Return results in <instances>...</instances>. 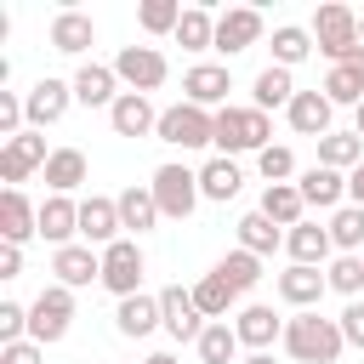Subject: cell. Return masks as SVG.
Here are the masks:
<instances>
[{"instance_id":"obj_1","label":"cell","mask_w":364,"mask_h":364,"mask_svg":"<svg viewBox=\"0 0 364 364\" xmlns=\"http://www.w3.org/2000/svg\"><path fill=\"white\" fill-rule=\"evenodd\" d=\"M341 347H347V336H341L336 318H324V313H296V318H284V353H290L296 364H336Z\"/></svg>"},{"instance_id":"obj_2","label":"cell","mask_w":364,"mask_h":364,"mask_svg":"<svg viewBox=\"0 0 364 364\" xmlns=\"http://www.w3.org/2000/svg\"><path fill=\"white\" fill-rule=\"evenodd\" d=\"M313 46L330 57V68L347 63V57H358V51H364V40H358V11H353V6H318V11H313Z\"/></svg>"},{"instance_id":"obj_3","label":"cell","mask_w":364,"mask_h":364,"mask_svg":"<svg viewBox=\"0 0 364 364\" xmlns=\"http://www.w3.org/2000/svg\"><path fill=\"white\" fill-rule=\"evenodd\" d=\"M267 136H273V125H267L262 108H233V102H228V108L216 114V148H222V154H262Z\"/></svg>"},{"instance_id":"obj_4","label":"cell","mask_w":364,"mask_h":364,"mask_svg":"<svg viewBox=\"0 0 364 364\" xmlns=\"http://www.w3.org/2000/svg\"><path fill=\"white\" fill-rule=\"evenodd\" d=\"M68 324H74V290H68V284H46V290L28 301V341L51 347V341L68 336Z\"/></svg>"},{"instance_id":"obj_5","label":"cell","mask_w":364,"mask_h":364,"mask_svg":"<svg viewBox=\"0 0 364 364\" xmlns=\"http://www.w3.org/2000/svg\"><path fill=\"white\" fill-rule=\"evenodd\" d=\"M159 142L171 148H210L216 142V114L210 108H193V102H176V108H159Z\"/></svg>"},{"instance_id":"obj_6","label":"cell","mask_w":364,"mask_h":364,"mask_svg":"<svg viewBox=\"0 0 364 364\" xmlns=\"http://www.w3.org/2000/svg\"><path fill=\"white\" fill-rule=\"evenodd\" d=\"M148 188H154V199H159V216H171V222H188L193 205L205 199V193H199V171H188V165H159Z\"/></svg>"},{"instance_id":"obj_7","label":"cell","mask_w":364,"mask_h":364,"mask_svg":"<svg viewBox=\"0 0 364 364\" xmlns=\"http://www.w3.org/2000/svg\"><path fill=\"white\" fill-rule=\"evenodd\" d=\"M114 74H119V85L125 91H159L165 85V74H171V63H165V51L159 46H119V57L108 63Z\"/></svg>"},{"instance_id":"obj_8","label":"cell","mask_w":364,"mask_h":364,"mask_svg":"<svg viewBox=\"0 0 364 364\" xmlns=\"http://www.w3.org/2000/svg\"><path fill=\"white\" fill-rule=\"evenodd\" d=\"M142 273H148V262H142V250H136V239H114L108 250H102V284L125 301V296H142Z\"/></svg>"},{"instance_id":"obj_9","label":"cell","mask_w":364,"mask_h":364,"mask_svg":"<svg viewBox=\"0 0 364 364\" xmlns=\"http://www.w3.org/2000/svg\"><path fill=\"white\" fill-rule=\"evenodd\" d=\"M68 102H74V80H34L28 91H23V108H28V131H46V125H57L63 114H68Z\"/></svg>"},{"instance_id":"obj_10","label":"cell","mask_w":364,"mask_h":364,"mask_svg":"<svg viewBox=\"0 0 364 364\" xmlns=\"http://www.w3.org/2000/svg\"><path fill=\"white\" fill-rule=\"evenodd\" d=\"M228 91H233V74H228L222 63H199V68L182 74V102H193V108L222 114V108H228Z\"/></svg>"},{"instance_id":"obj_11","label":"cell","mask_w":364,"mask_h":364,"mask_svg":"<svg viewBox=\"0 0 364 364\" xmlns=\"http://www.w3.org/2000/svg\"><path fill=\"white\" fill-rule=\"evenodd\" d=\"M80 239H85L91 250H108L114 239H125V222H119V199H102V193L80 199Z\"/></svg>"},{"instance_id":"obj_12","label":"cell","mask_w":364,"mask_h":364,"mask_svg":"<svg viewBox=\"0 0 364 364\" xmlns=\"http://www.w3.org/2000/svg\"><path fill=\"white\" fill-rule=\"evenodd\" d=\"M262 40V11L256 6H228V11H216V51L222 57H239V51H250Z\"/></svg>"},{"instance_id":"obj_13","label":"cell","mask_w":364,"mask_h":364,"mask_svg":"<svg viewBox=\"0 0 364 364\" xmlns=\"http://www.w3.org/2000/svg\"><path fill=\"white\" fill-rule=\"evenodd\" d=\"M46 136L40 131H23V136H11L6 148H0V182L6 188H17V182H28V171H46Z\"/></svg>"},{"instance_id":"obj_14","label":"cell","mask_w":364,"mask_h":364,"mask_svg":"<svg viewBox=\"0 0 364 364\" xmlns=\"http://www.w3.org/2000/svg\"><path fill=\"white\" fill-rule=\"evenodd\" d=\"M159 318H165V330L176 341H199L205 336V313L193 307V290H182V284L159 290Z\"/></svg>"},{"instance_id":"obj_15","label":"cell","mask_w":364,"mask_h":364,"mask_svg":"<svg viewBox=\"0 0 364 364\" xmlns=\"http://www.w3.org/2000/svg\"><path fill=\"white\" fill-rule=\"evenodd\" d=\"M330 114H336V102L324 97V91H296L290 97V108H284V119H290V131L296 136H330Z\"/></svg>"},{"instance_id":"obj_16","label":"cell","mask_w":364,"mask_h":364,"mask_svg":"<svg viewBox=\"0 0 364 364\" xmlns=\"http://www.w3.org/2000/svg\"><path fill=\"white\" fill-rule=\"evenodd\" d=\"M40 233V205H28L23 188H6L0 193V239L6 245H28Z\"/></svg>"},{"instance_id":"obj_17","label":"cell","mask_w":364,"mask_h":364,"mask_svg":"<svg viewBox=\"0 0 364 364\" xmlns=\"http://www.w3.org/2000/svg\"><path fill=\"white\" fill-rule=\"evenodd\" d=\"M324 290H330V279H324L318 267H301V262H290V267L279 273V301H290V307H301V313H318Z\"/></svg>"},{"instance_id":"obj_18","label":"cell","mask_w":364,"mask_h":364,"mask_svg":"<svg viewBox=\"0 0 364 364\" xmlns=\"http://www.w3.org/2000/svg\"><path fill=\"white\" fill-rule=\"evenodd\" d=\"M233 330H239V347H250V353H267L273 341H284V318H279L273 307H262V301H250V307H239V318H233Z\"/></svg>"},{"instance_id":"obj_19","label":"cell","mask_w":364,"mask_h":364,"mask_svg":"<svg viewBox=\"0 0 364 364\" xmlns=\"http://www.w3.org/2000/svg\"><path fill=\"white\" fill-rule=\"evenodd\" d=\"M108 125H114V136H154V131H159V108H154L142 91H125V97L108 108Z\"/></svg>"},{"instance_id":"obj_20","label":"cell","mask_w":364,"mask_h":364,"mask_svg":"<svg viewBox=\"0 0 364 364\" xmlns=\"http://www.w3.org/2000/svg\"><path fill=\"white\" fill-rule=\"evenodd\" d=\"M125 91H119V74L114 68H102V63H80V74H74V102H85V108H114Z\"/></svg>"},{"instance_id":"obj_21","label":"cell","mask_w":364,"mask_h":364,"mask_svg":"<svg viewBox=\"0 0 364 364\" xmlns=\"http://www.w3.org/2000/svg\"><path fill=\"white\" fill-rule=\"evenodd\" d=\"M51 273H57V284L80 290V284L102 279V250H91V245H63V250L51 256Z\"/></svg>"},{"instance_id":"obj_22","label":"cell","mask_w":364,"mask_h":364,"mask_svg":"<svg viewBox=\"0 0 364 364\" xmlns=\"http://www.w3.org/2000/svg\"><path fill=\"white\" fill-rule=\"evenodd\" d=\"M296 188H301V199L318 205V210H341V199H347V176L330 171V165H307Z\"/></svg>"},{"instance_id":"obj_23","label":"cell","mask_w":364,"mask_h":364,"mask_svg":"<svg viewBox=\"0 0 364 364\" xmlns=\"http://www.w3.org/2000/svg\"><path fill=\"white\" fill-rule=\"evenodd\" d=\"M256 210H262L267 222H279V228H296V222H307V216H301V210H307V199H301V188H296V182H267Z\"/></svg>"},{"instance_id":"obj_24","label":"cell","mask_w":364,"mask_h":364,"mask_svg":"<svg viewBox=\"0 0 364 364\" xmlns=\"http://www.w3.org/2000/svg\"><path fill=\"white\" fill-rule=\"evenodd\" d=\"M74 233H80V205L63 199V193H51V199L40 205V239H51V245L63 250V245H74Z\"/></svg>"},{"instance_id":"obj_25","label":"cell","mask_w":364,"mask_h":364,"mask_svg":"<svg viewBox=\"0 0 364 364\" xmlns=\"http://www.w3.org/2000/svg\"><path fill=\"white\" fill-rule=\"evenodd\" d=\"M284 250H290V262L318 267V262L336 250V239H330V228H318V222H296V228L284 233Z\"/></svg>"},{"instance_id":"obj_26","label":"cell","mask_w":364,"mask_h":364,"mask_svg":"<svg viewBox=\"0 0 364 364\" xmlns=\"http://www.w3.org/2000/svg\"><path fill=\"white\" fill-rule=\"evenodd\" d=\"M91 40H97V23H91L85 11H57V17H51V51L80 57Z\"/></svg>"},{"instance_id":"obj_27","label":"cell","mask_w":364,"mask_h":364,"mask_svg":"<svg viewBox=\"0 0 364 364\" xmlns=\"http://www.w3.org/2000/svg\"><path fill=\"white\" fill-rule=\"evenodd\" d=\"M318 165L353 176V171L364 165V136H358V131H330V136H318Z\"/></svg>"},{"instance_id":"obj_28","label":"cell","mask_w":364,"mask_h":364,"mask_svg":"<svg viewBox=\"0 0 364 364\" xmlns=\"http://www.w3.org/2000/svg\"><path fill=\"white\" fill-rule=\"evenodd\" d=\"M154 324H165V318H159V296H125V301L114 307V330L131 336V341H142Z\"/></svg>"},{"instance_id":"obj_29","label":"cell","mask_w":364,"mask_h":364,"mask_svg":"<svg viewBox=\"0 0 364 364\" xmlns=\"http://www.w3.org/2000/svg\"><path fill=\"white\" fill-rule=\"evenodd\" d=\"M171 40H176L182 51H216V11H210V6H188Z\"/></svg>"},{"instance_id":"obj_30","label":"cell","mask_w":364,"mask_h":364,"mask_svg":"<svg viewBox=\"0 0 364 364\" xmlns=\"http://www.w3.org/2000/svg\"><path fill=\"white\" fill-rule=\"evenodd\" d=\"M290 97H296V80H290V68H279V63H267L262 74H256V85H250V108H290Z\"/></svg>"},{"instance_id":"obj_31","label":"cell","mask_w":364,"mask_h":364,"mask_svg":"<svg viewBox=\"0 0 364 364\" xmlns=\"http://www.w3.org/2000/svg\"><path fill=\"white\" fill-rule=\"evenodd\" d=\"M85 171H91V165H85V154H80V148H51V159H46V188L68 199V193L85 182Z\"/></svg>"},{"instance_id":"obj_32","label":"cell","mask_w":364,"mask_h":364,"mask_svg":"<svg viewBox=\"0 0 364 364\" xmlns=\"http://www.w3.org/2000/svg\"><path fill=\"white\" fill-rule=\"evenodd\" d=\"M324 97H330V102H347V108L364 102V51L347 57V63H336V68L324 74Z\"/></svg>"},{"instance_id":"obj_33","label":"cell","mask_w":364,"mask_h":364,"mask_svg":"<svg viewBox=\"0 0 364 364\" xmlns=\"http://www.w3.org/2000/svg\"><path fill=\"white\" fill-rule=\"evenodd\" d=\"M239 182H245V176H239V165H233L228 154H216L210 165H199V193L216 199V205H228V199L239 193Z\"/></svg>"},{"instance_id":"obj_34","label":"cell","mask_w":364,"mask_h":364,"mask_svg":"<svg viewBox=\"0 0 364 364\" xmlns=\"http://www.w3.org/2000/svg\"><path fill=\"white\" fill-rule=\"evenodd\" d=\"M119 222H125L131 233H148V228L159 222V199H154V188H148V182H142V188L131 182V188L119 193Z\"/></svg>"},{"instance_id":"obj_35","label":"cell","mask_w":364,"mask_h":364,"mask_svg":"<svg viewBox=\"0 0 364 364\" xmlns=\"http://www.w3.org/2000/svg\"><path fill=\"white\" fill-rule=\"evenodd\" d=\"M279 245H284V228H279V222H267L262 210L239 216V250H250V256H273Z\"/></svg>"},{"instance_id":"obj_36","label":"cell","mask_w":364,"mask_h":364,"mask_svg":"<svg viewBox=\"0 0 364 364\" xmlns=\"http://www.w3.org/2000/svg\"><path fill=\"white\" fill-rule=\"evenodd\" d=\"M210 273H216L233 296H245V290H256V279H262V256H250V250H228Z\"/></svg>"},{"instance_id":"obj_37","label":"cell","mask_w":364,"mask_h":364,"mask_svg":"<svg viewBox=\"0 0 364 364\" xmlns=\"http://www.w3.org/2000/svg\"><path fill=\"white\" fill-rule=\"evenodd\" d=\"M193 347H199V364H233L239 358V330L228 318H216V324H205V336Z\"/></svg>"},{"instance_id":"obj_38","label":"cell","mask_w":364,"mask_h":364,"mask_svg":"<svg viewBox=\"0 0 364 364\" xmlns=\"http://www.w3.org/2000/svg\"><path fill=\"white\" fill-rule=\"evenodd\" d=\"M324 228H330V239H336L341 256H364V210H358V205H341Z\"/></svg>"},{"instance_id":"obj_39","label":"cell","mask_w":364,"mask_h":364,"mask_svg":"<svg viewBox=\"0 0 364 364\" xmlns=\"http://www.w3.org/2000/svg\"><path fill=\"white\" fill-rule=\"evenodd\" d=\"M307 51H313V28H296V23L273 28V63H279V68H296Z\"/></svg>"},{"instance_id":"obj_40","label":"cell","mask_w":364,"mask_h":364,"mask_svg":"<svg viewBox=\"0 0 364 364\" xmlns=\"http://www.w3.org/2000/svg\"><path fill=\"white\" fill-rule=\"evenodd\" d=\"M233 301H239V296H233V290H228L216 273H205V279L193 284V307H199L210 324H216V318H228V307H233Z\"/></svg>"},{"instance_id":"obj_41","label":"cell","mask_w":364,"mask_h":364,"mask_svg":"<svg viewBox=\"0 0 364 364\" xmlns=\"http://www.w3.org/2000/svg\"><path fill=\"white\" fill-rule=\"evenodd\" d=\"M136 23H142L148 34H176L182 6H176V0H142V6H136Z\"/></svg>"},{"instance_id":"obj_42","label":"cell","mask_w":364,"mask_h":364,"mask_svg":"<svg viewBox=\"0 0 364 364\" xmlns=\"http://www.w3.org/2000/svg\"><path fill=\"white\" fill-rule=\"evenodd\" d=\"M324 279H330V290H341L347 301H358V290H364V256H336Z\"/></svg>"},{"instance_id":"obj_43","label":"cell","mask_w":364,"mask_h":364,"mask_svg":"<svg viewBox=\"0 0 364 364\" xmlns=\"http://www.w3.org/2000/svg\"><path fill=\"white\" fill-rule=\"evenodd\" d=\"M256 171H262L267 182H290V176H296V154H290L284 142H267V148L256 154Z\"/></svg>"},{"instance_id":"obj_44","label":"cell","mask_w":364,"mask_h":364,"mask_svg":"<svg viewBox=\"0 0 364 364\" xmlns=\"http://www.w3.org/2000/svg\"><path fill=\"white\" fill-rule=\"evenodd\" d=\"M11 341H28V307L0 301V347H11Z\"/></svg>"},{"instance_id":"obj_45","label":"cell","mask_w":364,"mask_h":364,"mask_svg":"<svg viewBox=\"0 0 364 364\" xmlns=\"http://www.w3.org/2000/svg\"><path fill=\"white\" fill-rule=\"evenodd\" d=\"M0 364H46V347L40 341H11V347H0Z\"/></svg>"},{"instance_id":"obj_46","label":"cell","mask_w":364,"mask_h":364,"mask_svg":"<svg viewBox=\"0 0 364 364\" xmlns=\"http://www.w3.org/2000/svg\"><path fill=\"white\" fill-rule=\"evenodd\" d=\"M336 324H341V336H347V347H364V301H347V313H341Z\"/></svg>"},{"instance_id":"obj_47","label":"cell","mask_w":364,"mask_h":364,"mask_svg":"<svg viewBox=\"0 0 364 364\" xmlns=\"http://www.w3.org/2000/svg\"><path fill=\"white\" fill-rule=\"evenodd\" d=\"M23 273V245H0V279H17Z\"/></svg>"},{"instance_id":"obj_48","label":"cell","mask_w":364,"mask_h":364,"mask_svg":"<svg viewBox=\"0 0 364 364\" xmlns=\"http://www.w3.org/2000/svg\"><path fill=\"white\" fill-rule=\"evenodd\" d=\"M347 205H358V210H364V165L347 176Z\"/></svg>"},{"instance_id":"obj_49","label":"cell","mask_w":364,"mask_h":364,"mask_svg":"<svg viewBox=\"0 0 364 364\" xmlns=\"http://www.w3.org/2000/svg\"><path fill=\"white\" fill-rule=\"evenodd\" d=\"M353 131H358V136H364V102H358V108H353Z\"/></svg>"},{"instance_id":"obj_50","label":"cell","mask_w":364,"mask_h":364,"mask_svg":"<svg viewBox=\"0 0 364 364\" xmlns=\"http://www.w3.org/2000/svg\"><path fill=\"white\" fill-rule=\"evenodd\" d=\"M142 364H176V358H171V353H148Z\"/></svg>"},{"instance_id":"obj_51","label":"cell","mask_w":364,"mask_h":364,"mask_svg":"<svg viewBox=\"0 0 364 364\" xmlns=\"http://www.w3.org/2000/svg\"><path fill=\"white\" fill-rule=\"evenodd\" d=\"M245 364H273V353H250V358H245Z\"/></svg>"},{"instance_id":"obj_52","label":"cell","mask_w":364,"mask_h":364,"mask_svg":"<svg viewBox=\"0 0 364 364\" xmlns=\"http://www.w3.org/2000/svg\"><path fill=\"white\" fill-rule=\"evenodd\" d=\"M358 40H364V17H358Z\"/></svg>"}]
</instances>
